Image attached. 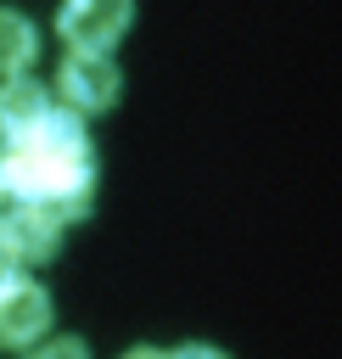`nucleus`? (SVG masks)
I'll list each match as a JSON object with an SVG mask.
<instances>
[{
	"label": "nucleus",
	"instance_id": "obj_9",
	"mask_svg": "<svg viewBox=\"0 0 342 359\" xmlns=\"http://www.w3.org/2000/svg\"><path fill=\"white\" fill-rule=\"evenodd\" d=\"M174 359H230L224 348H207V342H185V348H174Z\"/></svg>",
	"mask_w": 342,
	"mask_h": 359
},
{
	"label": "nucleus",
	"instance_id": "obj_7",
	"mask_svg": "<svg viewBox=\"0 0 342 359\" xmlns=\"http://www.w3.org/2000/svg\"><path fill=\"white\" fill-rule=\"evenodd\" d=\"M34 50H39L34 22H28L22 11H6V6H0V73H6V79L22 73V67L34 62Z\"/></svg>",
	"mask_w": 342,
	"mask_h": 359
},
{
	"label": "nucleus",
	"instance_id": "obj_12",
	"mask_svg": "<svg viewBox=\"0 0 342 359\" xmlns=\"http://www.w3.org/2000/svg\"><path fill=\"white\" fill-rule=\"evenodd\" d=\"M0 196H11V191H6V151H0Z\"/></svg>",
	"mask_w": 342,
	"mask_h": 359
},
{
	"label": "nucleus",
	"instance_id": "obj_5",
	"mask_svg": "<svg viewBox=\"0 0 342 359\" xmlns=\"http://www.w3.org/2000/svg\"><path fill=\"white\" fill-rule=\"evenodd\" d=\"M45 118H50V90H45V84H34L28 73L0 79V135L22 140V135H34Z\"/></svg>",
	"mask_w": 342,
	"mask_h": 359
},
{
	"label": "nucleus",
	"instance_id": "obj_11",
	"mask_svg": "<svg viewBox=\"0 0 342 359\" xmlns=\"http://www.w3.org/2000/svg\"><path fill=\"white\" fill-rule=\"evenodd\" d=\"M123 359H174V353H163V348H129Z\"/></svg>",
	"mask_w": 342,
	"mask_h": 359
},
{
	"label": "nucleus",
	"instance_id": "obj_4",
	"mask_svg": "<svg viewBox=\"0 0 342 359\" xmlns=\"http://www.w3.org/2000/svg\"><path fill=\"white\" fill-rule=\"evenodd\" d=\"M45 325H50V292L28 275H11L0 286V342L28 348L45 337Z\"/></svg>",
	"mask_w": 342,
	"mask_h": 359
},
{
	"label": "nucleus",
	"instance_id": "obj_6",
	"mask_svg": "<svg viewBox=\"0 0 342 359\" xmlns=\"http://www.w3.org/2000/svg\"><path fill=\"white\" fill-rule=\"evenodd\" d=\"M6 241H11V258L39 264V258L56 252V241H62V219L45 213V208H22V202H17V213L6 219Z\"/></svg>",
	"mask_w": 342,
	"mask_h": 359
},
{
	"label": "nucleus",
	"instance_id": "obj_3",
	"mask_svg": "<svg viewBox=\"0 0 342 359\" xmlns=\"http://www.w3.org/2000/svg\"><path fill=\"white\" fill-rule=\"evenodd\" d=\"M56 90L67 95L73 112H101V107L118 101L123 79H118V67L101 50H67L62 56V73H56Z\"/></svg>",
	"mask_w": 342,
	"mask_h": 359
},
{
	"label": "nucleus",
	"instance_id": "obj_1",
	"mask_svg": "<svg viewBox=\"0 0 342 359\" xmlns=\"http://www.w3.org/2000/svg\"><path fill=\"white\" fill-rule=\"evenodd\" d=\"M6 191L22 208L56 213L62 224L67 219H84L90 213V196H95V157L90 151H45V146L17 140L6 151Z\"/></svg>",
	"mask_w": 342,
	"mask_h": 359
},
{
	"label": "nucleus",
	"instance_id": "obj_10",
	"mask_svg": "<svg viewBox=\"0 0 342 359\" xmlns=\"http://www.w3.org/2000/svg\"><path fill=\"white\" fill-rule=\"evenodd\" d=\"M11 264H17V258H11V241H6V219H0V286L11 280Z\"/></svg>",
	"mask_w": 342,
	"mask_h": 359
},
{
	"label": "nucleus",
	"instance_id": "obj_8",
	"mask_svg": "<svg viewBox=\"0 0 342 359\" xmlns=\"http://www.w3.org/2000/svg\"><path fill=\"white\" fill-rule=\"evenodd\" d=\"M22 359H90V348H84L78 337H50V342L22 348Z\"/></svg>",
	"mask_w": 342,
	"mask_h": 359
},
{
	"label": "nucleus",
	"instance_id": "obj_2",
	"mask_svg": "<svg viewBox=\"0 0 342 359\" xmlns=\"http://www.w3.org/2000/svg\"><path fill=\"white\" fill-rule=\"evenodd\" d=\"M129 17H135L129 0H62L56 28H62V39L73 50H101L107 56V45L129 28Z\"/></svg>",
	"mask_w": 342,
	"mask_h": 359
}]
</instances>
